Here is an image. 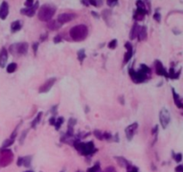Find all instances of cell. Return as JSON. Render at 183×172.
Returning <instances> with one entry per match:
<instances>
[{"label": "cell", "instance_id": "cell-1", "mask_svg": "<svg viewBox=\"0 0 183 172\" xmlns=\"http://www.w3.org/2000/svg\"><path fill=\"white\" fill-rule=\"evenodd\" d=\"M129 75L134 83H141L148 79V75L149 76L151 75V69L145 64H141L138 71L134 70L132 67H130L129 69Z\"/></svg>", "mask_w": 183, "mask_h": 172}, {"label": "cell", "instance_id": "cell-2", "mask_svg": "<svg viewBox=\"0 0 183 172\" xmlns=\"http://www.w3.org/2000/svg\"><path fill=\"white\" fill-rule=\"evenodd\" d=\"M70 37L74 41H82L86 40L89 34V29L84 24H79L70 30Z\"/></svg>", "mask_w": 183, "mask_h": 172}, {"label": "cell", "instance_id": "cell-3", "mask_svg": "<svg viewBox=\"0 0 183 172\" xmlns=\"http://www.w3.org/2000/svg\"><path fill=\"white\" fill-rule=\"evenodd\" d=\"M75 149L80 152V154L88 156L95 153L96 152V149L95 148V145L93 142H88V143H81L79 141V139H76L73 142Z\"/></svg>", "mask_w": 183, "mask_h": 172}, {"label": "cell", "instance_id": "cell-4", "mask_svg": "<svg viewBox=\"0 0 183 172\" xmlns=\"http://www.w3.org/2000/svg\"><path fill=\"white\" fill-rule=\"evenodd\" d=\"M55 7L51 5H43L39 11V19L43 22H49L55 13Z\"/></svg>", "mask_w": 183, "mask_h": 172}, {"label": "cell", "instance_id": "cell-5", "mask_svg": "<svg viewBox=\"0 0 183 172\" xmlns=\"http://www.w3.org/2000/svg\"><path fill=\"white\" fill-rule=\"evenodd\" d=\"M28 48H29V45L26 42L16 43V44L10 46V52L14 56L26 55L28 52Z\"/></svg>", "mask_w": 183, "mask_h": 172}, {"label": "cell", "instance_id": "cell-6", "mask_svg": "<svg viewBox=\"0 0 183 172\" xmlns=\"http://www.w3.org/2000/svg\"><path fill=\"white\" fill-rule=\"evenodd\" d=\"M14 159V154L9 149H1L0 151V166H8Z\"/></svg>", "mask_w": 183, "mask_h": 172}, {"label": "cell", "instance_id": "cell-7", "mask_svg": "<svg viewBox=\"0 0 183 172\" xmlns=\"http://www.w3.org/2000/svg\"><path fill=\"white\" fill-rule=\"evenodd\" d=\"M136 6H137V9L135 12H134L133 18L136 21H141L144 19L145 15H146V13H148V11H146V6L142 0H138L136 3Z\"/></svg>", "mask_w": 183, "mask_h": 172}, {"label": "cell", "instance_id": "cell-8", "mask_svg": "<svg viewBox=\"0 0 183 172\" xmlns=\"http://www.w3.org/2000/svg\"><path fill=\"white\" fill-rule=\"evenodd\" d=\"M159 119H160V124H161L162 127L164 129H165L168 127L169 123L171 121V115H170V112L168 111L167 108H163L161 109L160 114H159Z\"/></svg>", "mask_w": 183, "mask_h": 172}, {"label": "cell", "instance_id": "cell-9", "mask_svg": "<svg viewBox=\"0 0 183 172\" xmlns=\"http://www.w3.org/2000/svg\"><path fill=\"white\" fill-rule=\"evenodd\" d=\"M56 79L55 78H50V79H48L46 80L41 86H40V93H46V92H48L51 88L53 87V85L55 84Z\"/></svg>", "mask_w": 183, "mask_h": 172}, {"label": "cell", "instance_id": "cell-10", "mask_svg": "<svg viewBox=\"0 0 183 172\" xmlns=\"http://www.w3.org/2000/svg\"><path fill=\"white\" fill-rule=\"evenodd\" d=\"M138 123L135 122V123H132V124H130V126H128L126 128H125V134H126V138L130 141L133 136H134V134L136 133L137 129H138Z\"/></svg>", "mask_w": 183, "mask_h": 172}, {"label": "cell", "instance_id": "cell-11", "mask_svg": "<svg viewBox=\"0 0 183 172\" xmlns=\"http://www.w3.org/2000/svg\"><path fill=\"white\" fill-rule=\"evenodd\" d=\"M75 17H76V15H74V14L64 13V14H61L58 15L57 22L61 24H64V23H67V22L72 21Z\"/></svg>", "mask_w": 183, "mask_h": 172}, {"label": "cell", "instance_id": "cell-12", "mask_svg": "<svg viewBox=\"0 0 183 172\" xmlns=\"http://www.w3.org/2000/svg\"><path fill=\"white\" fill-rule=\"evenodd\" d=\"M155 72H156V73L158 76H164V77L169 78L168 77V72L164 67L161 61L155 60Z\"/></svg>", "mask_w": 183, "mask_h": 172}, {"label": "cell", "instance_id": "cell-13", "mask_svg": "<svg viewBox=\"0 0 183 172\" xmlns=\"http://www.w3.org/2000/svg\"><path fill=\"white\" fill-rule=\"evenodd\" d=\"M38 7H39V2H36L35 5L32 6H31V7H25L24 9H21V13L22 15H27V16L31 17V16L34 15L35 12H36L37 9H38Z\"/></svg>", "mask_w": 183, "mask_h": 172}, {"label": "cell", "instance_id": "cell-14", "mask_svg": "<svg viewBox=\"0 0 183 172\" xmlns=\"http://www.w3.org/2000/svg\"><path fill=\"white\" fill-rule=\"evenodd\" d=\"M8 13H9V6H8V4L4 1L1 6H0V19L2 20H5L7 15H8Z\"/></svg>", "mask_w": 183, "mask_h": 172}, {"label": "cell", "instance_id": "cell-15", "mask_svg": "<svg viewBox=\"0 0 183 172\" xmlns=\"http://www.w3.org/2000/svg\"><path fill=\"white\" fill-rule=\"evenodd\" d=\"M8 59V52L6 50V48H2L0 51V67H5Z\"/></svg>", "mask_w": 183, "mask_h": 172}, {"label": "cell", "instance_id": "cell-16", "mask_svg": "<svg viewBox=\"0 0 183 172\" xmlns=\"http://www.w3.org/2000/svg\"><path fill=\"white\" fill-rule=\"evenodd\" d=\"M148 37V31H146V26H140L139 30V33H138V37L139 41H143L146 39Z\"/></svg>", "mask_w": 183, "mask_h": 172}, {"label": "cell", "instance_id": "cell-17", "mask_svg": "<svg viewBox=\"0 0 183 172\" xmlns=\"http://www.w3.org/2000/svg\"><path fill=\"white\" fill-rule=\"evenodd\" d=\"M139 24L137 22H135L133 24V26L131 28V31L130 32V40H134V39H136L137 37H138V33H139Z\"/></svg>", "mask_w": 183, "mask_h": 172}, {"label": "cell", "instance_id": "cell-18", "mask_svg": "<svg viewBox=\"0 0 183 172\" xmlns=\"http://www.w3.org/2000/svg\"><path fill=\"white\" fill-rule=\"evenodd\" d=\"M22 24L21 22V21H15L13 23L11 24V31L12 32H16L18 31H20L21 29Z\"/></svg>", "mask_w": 183, "mask_h": 172}, {"label": "cell", "instance_id": "cell-19", "mask_svg": "<svg viewBox=\"0 0 183 172\" xmlns=\"http://www.w3.org/2000/svg\"><path fill=\"white\" fill-rule=\"evenodd\" d=\"M61 25H62V24L59 23L57 21H50L49 22L47 23V27L49 28L50 30H52V31L58 30L61 27Z\"/></svg>", "mask_w": 183, "mask_h": 172}, {"label": "cell", "instance_id": "cell-20", "mask_svg": "<svg viewBox=\"0 0 183 172\" xmlns=\"http://www.w3.org/2000/svg\"><path fill=\"white\" fill-rule=\"evenodd\" d=\"M42 115H43V113H42V112H40L38 115H37V117L32 120V122H31V127H32V128H35V127L41 122Z\"/></svg>", "mask_w": 183, "mask_h": 172}, {"label": "cell", "instance_id": "cell-21", "mask_svg": "<svg viewBox=\"0 0 183 172\" xmlns=\"http://www.w3.org/2000/svg\"><path fill=\"white\" fill-rule=\"evenodd\" d=\"M133 56V50H127V52L125 53L124 55V59H123V63L124 64H127L129 61L131 59Z\"/></svg>", "mask_w": 183, "mask_h": 172}, {"label": "cell", "instance_id": "cell-22", "mask_svg": "<svg viewBox=\"0 0 183 172\" xmlns=\"http://www.w3.org/2000/svg\"><path fill=\"white\" fill-rule=\"evenodd\" d=\"M64 117H59L58 118H56L55 120V130H59L61 126H62L64 124Z\"/></svg>", "mask_w": 183, "mask_h": 172}, {"label": "cell", "instance_id": "cell-23", "mask_svg": "<svg viewBox=\"0 0 183 172\" xmlns=\"http://www.w3.org/2000/svg\"><path fill=\"white\" fill-rule=\"evenodd\" d=\"M16 69H17V65H16V63H11V64H9V65L6 66V71H7V73H14Z\"/></svg>", "mask_w": 183, "mask_h": 172}, {"label": "cell", "instance_id": "cell-24", "mask_svg": "<svg viewBox=\"0 0 183 172\" xmlns=\"http://www.w3.org/2000/svg\"><path fill=\"white\" fill-rule=\"evenodd\" d=\"M77 56H78V59H79V61L80 63H82L83 61H84V59H85V57H86V54H85V50H79L78 51V53H77Z\"/></svg>", "mask_w": 183, "mask_h": 172}, {"label": "cell", "instance_id": "cell-25", "mask_svg": "<svg viewBox=\"0 0 183 172\" xmlns=\"http://www.w3.org/2000/svg\"><path fill=\"white\" fill-rule=\"evenodd\" d=\"M100 171V166H99V163H96L93 167L89 168L87 172H99Z\"/></svg>", "mask_w": 183, "mask_h": 172}, {"label": "cell", "instance_id": "cell-26", "mask_svg": "<svg viewBox=\"0 0 183 172\" xmlns=\"http://www.w3.org/2000/svg\"><path fill=\"white\" fill-rule=\"evenodd\" d=\"M111 16V11L110 10H104L103 11V17H104V19H105V21L106 22H109V17Z\"/></svg>", "mask_w": 183, "mask_h": 172}, {"label": "cell", "instance_id": "cell-27", "mask_svg": "<svg viewBox=\"0 0 183 172\" xmlns=\"http://www.w3.org/2000/svg\"><path fill=\"white\" fill-rule=\"evenodd\" d=\"M15 142V139H12V138H9V139H6L4 143H3V148H7V147L11 146L12 144L14 143Z\"/></svg>", "mask_w": 183, "mask_h": 172}, {"label": "cell", "instance_id": "cell-28", "mask_svg": "<svg viewBox=\"0 0 183 172\" xmlns=\"http://www.w3.org/2000/svg\"><path fill=\"white\" fill-rule=\"evenodd\" d=\"M116 47H117V40H115V39L112 40L108 43V48H111V50H114Z\"/></svg>", "mask_w": 183, "mask_h": 172}, {"label": "cell", "instance_id": "cell-29", "mask_svg": "<svg viewBox=\"0 0 183 172\" xmlns=\"http://www.w3.org/2000/svg\"><path fill=\"white\" fill-rule=\"evenodd\" d=\"M94 136L99 140H103V133L100 130H95L94 131Z\"/></svg>", "mask_w": 183, "mask_h": 172}, {"label": "cell", "instance_id": "cell-30", "mask_svg": "<svg viewBox=\"0 0 183 172\" xmlns=\"http://www.w3.org/2000/svg\"><path fill=\"white\" fill-rule=\"evenodd\" d=\"M77 124V120L75 118H72L71 117L69 119V123H68V127H74V126Z\"/></svg>", "mask_w": 183, "mask_h": 172}, {"label": "cell", "instance_id": "cell-31", "mask_svg": "<svg viewBox=\"0 0 183 172\" xmlns=\"http://www.w3.org/2000/svg\"><path fill=\"white\" fill-rule=\"evenodd\" d=\"M111 138H113V136L110 133L108 132H105V133H103V139H105V140H110Z\"/></svg>", "mask_w": 183, "mask_h": 172}, {"label": "cell", "instance_id": "cell-32", "mask_svg": "<svg viewBox=\"0 0 183 172\" xmlns=\"http://www.w3.org/2000/svg\"><path fill=\"white\" fill-rule=\"evenodd\" d=\"M118 0H107L106 1V4L109 6H114L117 4Z\"/></svg>", "mask_w": 183, "mask_h": 172}, {"label": "cell", "instance_id": "cell-33", "mask_svg": "<svg viewBox=\"0 0 183 172\" xmlns=\"http://www.w3.org/2000/svg\"><path fill=\"white\" fill-rule=\"evenodd\" d=\"M39 42H35V43H33V45H32V48H33V52H34V54L35 55H37V51H38V48H39Z\"/></svg>", "mask_w": 183, "mask_h": 172}, {"label": "cell", "instance_id": "cell-34", "mask_svg": "<svg viewBox=\"0 0 183 172\" xmlns=\"http://www.w3.org/2000/svg\"><path fill=\"white\" fill-rule=\"evenodd\" d=\"M27 134H28V131H23V132H22V134H21V139H20V143H23L24 139H25V137H26V136H27Z\"/></svg>", "mask_w": 183, "mask_h": 172}, {"label": "cell", "instance_id": "cell-35", "mask_svg": "<svg viewBox=\"0 0 183 172\" xmlns=\"http://www.w3.org/2000/svg\"><path fill=\"white\" fill-rule=\"evenodd\" d=\"M33 4H34V0H26V2L24 5H25L26 7H31L33 6Z\"/></svg>", "mask_w": 183, "mask_h": 172}, {"label": "cell", "instance_id": "cell-36", "mask_svg": "<svg viewBox=\"0 0 183 172\" xmlns=\"http://www.w3.org/2000/svg\"><path fill=\"white\" fill-rule=\"evenodd\" d=\"M61 41H62V37H61L60 35H57V36H55V38H54V42L55 43H59Z\"/></svg>", "mask_w": 183, "mask_h": 172}, {"label": "cell", "instance_id": "cell-37", "mask_svg": "<svg viewBox=\"0 0 183 172\" xmlns=\"http://www.w3.org/2000/svg\"><path fill=\"white\" fill-rule=\"evenodd\" d=\"M154 19H155L156 22H160V21H161V15H160V14H159V13H155V14L154 15Z\"/></svg>", "mask_w": 183, "mask_h": 172}, {"label": "cell", "instance_id": "cell-38", "mask_svg": "<svg viewBox=\"0 0 183 172\" xmlns=\"http://www.w3.org/2000/svg\"><path fill=\"white\" fill-rule=\"evenodd\" d=\"M128 172H139V170L135 167L130 166V167H128Z\"/></svg>", "mask_w": 183, "mask_h": 172}, {"label": "cell", "instance_id": "cell-39", "mask_svg": "<svg viewBox=\"0 0 183 172\" xmlns=\"http://www.w3.org/2000/svg\"><path fill=\"white\" fill-rule=\"evenodd\" d=\"M181 159H182V154L181 153H178V154L175 155V161L177 162H180Z\"/></svg>", "mask_w": 183, "mask_h": 172}, {"label": "cell", "instance_id": "cell-40", "mask_svg": "<svg viewBox=\"0 0 183 172\" xmlns=\"http://www.w3.org/2000/svg\"><path fill=\"white\" fill-rule=\"evenodd\" d=\"M55 116H53V117H51L50 118H49V124L51 125V126H55Z\"/></svg>", "mask_w": 183, "mask_h": 172}, {"label": "cell", "instance_id": "cell-41", "mask_svg": "<svg viewBox=\"0 0 183 172\" xmlns=\"http://www.w3.org/2000/svg\"><path fill=\"white\" fill-rule=\"evenodd\" d=\"M104 172H116V170L114 167H108L105 169V170Z\"/></svg>", "mask_w": 183, "mask_h": 172}, {"label": "cell", "instance_id": "cell-42", "mask_svg": "<svg viewBox=\"0 0 183 172\" xmlns=\"http://www.w3.org/2000/svg\"><path fill=\"white\" fill-rule=\"evenodd\" d=\"M176 172H182L183 171V165H179L176 169H175Z\"/></svg>", "mask_w": 183, "mask_h": 172}, {"label": "cell", "instance_id": "cell-43", "mask_svg": "<svg viewBox=\"0 0 183 172\" xmlns=\"http://www.w3.org/2000/svg\"><path fill=\"white\" fill-rule=\"evenodd\" d=\"M17 164H18V166H21V165L23 164V158H22V157L19 158V159H18V162H17Z\"/></svg>", "mask_w": 183, "mask_h": 172}, {"label": "cell", "instance_id": "cell-44", "mask_svg": "<svg viewBox=\"0 0 183 172\" xmlns=\"http://www.w3.org/2000/svg\"><path fill=\"white\" fill-rule=\"evenodd\" d=\"M89 4H91L92 6H97L96 0H89Z\"/></svg>", "mask_w": 183, "mask_h": 172}, {"label": "cell", "instance_id": "cell-45", "mask_svg": "<svg viewBox=\"0 0 183 172\" xmlns=\"http://www.w3.org/2000/svg\"><path fill=\"white\" fill-rule=\"evenodd\" d=\"M119 102H121V104H124L125 102H124V98H123V96H120L119 97Z\"/></svg>", "mask_w": 183, "mask_h": 172}, {"label": "cell", "instance_id": "cell-46", "mask_svg": "<svg viewBox=\"0 0 183 172\" xmlns=\"http://www.w3.org/2000/svg\"><path fill=\"white\" fill-rule=\"evenodd\" d=\"M157 131H158V126H155V127L153 128V130H152V134H156V133H157Z\"/></svg>", "mask_w": 183, "mask_h": 172}, {"label": "cell", "instance_id": "cell-47", "mask_svg": "<svg viewBox=\"0 0 183 172\" xmlns=\"http://www.w3.org/2000/svg\"><path fill=\"white\" fill-rule=\"evenodd\" d=\"M56 108H57V106H54L53 108H52V113H53V115H55V113H56Z\"/></svg>", "mask_w": 183, "mask_h": 172}, {"label": "cell", "instance_id": "cell-48", "mask_svg": "<svg viewBox=\"0 0 183 172\" xmlns=\"http://www.w3.org/2000/svg\"><path fill=\"white\" fill-rule=\"evenodd\" d=\"M88 1H89V0H82V3H83L85 6H89V2H88Z\"/></svg>", "mask_w": 183, "mask_h": 172}, {"label": "cell", "instance_id": "cell-49", "mask_svg": "<svg viewBox=\"0 0 183 172\" xmlns=\"http://www.w3.org/2000/svg\"><path fill=\"white\" fill-rule=\"evenodd\" d=\"M91 14H93V15H94L95 17H99L98 15H96V14L95 13V12H92V13H91Z\"/></svg>", "mask_w": 183, "mask_h": 172}, {"label": "cell", "instance_id": "cell-50", "mask_svg": "<svg viewBox=\"0 0 183 172\" xmlns=\"http://www.w3.org/2000/svg\"><path fill=\"white\" fill-rule=\"evenodd\" d=\"M26 172H33V171H26Z\"/></svg>", "mask_w": 183, "mask_h": 172}, {"label": "cell", "instance_id": "cell-51", "mask_svg": "<svg viewBox=\"0 0 183 172\" xmlns=\"http://www.w3.org/2000/svg\"><path fill=\"white\" fill-rule=\"evenodd\" d=\"M182 172H183V171H182Z\"/></svg>", "mask_w": 183, "mask_h": 172}]
</instances>
